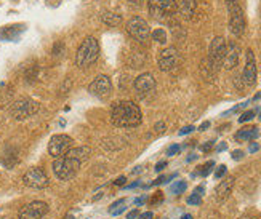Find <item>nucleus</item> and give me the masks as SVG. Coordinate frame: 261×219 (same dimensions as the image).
<instances>
[{
	"mask_svg": "<svg viewBox=\"0 0 261 219\" xmlns=\"http://www.w3.org/2000/svg\"><path fill=\"white\" fill-rule=\"evenodd\" d=\"M125 181H127L125 176H119V178L114 181V186H123V184H125Z\"/></svg>",
	"mask_w": 261,
	"mask_h": 219,
	"instance_id": "nucleus-34",
	"label": "nucleus"
},
{
	"mask_svg": "<svg viewBox=\"0 0 261 219\" xmlns=\"http://www.w3.org/2000/svg\"><path fill=\"white\" fill-rule=\"evenodd\" d=\"M39 102L34 101V99H29V98H22V99H18L16 102H13V106H11L10 112L11 115L16 119V120H24L31 115H34L37 111H39Z\"/></svg>",
	"mask_w": 261,
	"mask_h": 219,
	"instance_id": "nucleus-6",
	"label": "nucleus"
},
{
	"mask_svg": "<svg viewBox=\"0 0 261 219\" xmlns=\"http://www.w3.org/2000/svg\"><path fill=\"white\" fill-rule=\"evenodd\" d=\"M136 216H138V211L133 210V211H130V213H128V216H127V217H128V219H135Z\"/></svg>",
	"mask_w": 261,
	"mask_h": 219,
	"instance_id": "nucleus-41",
	"label": "nucleus"
},
{
	"mask_svg": "<svg viewBox=\"0 0 261 219\" xmlns=\"http://www.w3.org/2000/svg\"><path fill=\"white\" fill-rule=\"evenodd\" d=\"M48 213V205L45 202H32L22 206L18 213V219H42Z\"/></svg>",
	"mask_w": 261,
	"mask_h": 219,
	"instance_id": "nucleus-13",
	"label": "nucleus"
},
{
	"mask_svg": "<svg viewBox=\"0 0 261 219\" xmlns=\"http://www.w3.org/2000/svg\"><path fill=\"white\" fill-rule=\"evenodd\" d=\"M256 136H258V128H255V126H247V128H242L239 133L236 134V140L252 141V140H255Z\"/></svg>",
	"mask_w": 261,
	"mask_h": 219,
	"instance_id": "nucleus-20",
	"label": "nucleus"
},
{
	"mask_svg": "<svg viewBox=\"0 0 261 219\" xmlns=\"http://www.w3.org/2000/svg\"><path fill=\"white\" fill-rule=\"evenodd\" d=\"M143 202H144L143 197H141V199H136V200H135V205H143Z\"/></svg>",
	"mask_w": 261,
	"mask_h": 219,
	"instance_id": "nucleus-47",
	"label": "nucleus"
},
{
	"mask_svg": "<svg viewBox=\"0 0 261 219\" xmlns=\"http://www.w3.org/2000/svg\"><path fill=\"white\" fill-rule=\"evenodd\" d=\"M259 119H261V112H259Z\"/></svg>",
	"mask_w": 261,
	"mask_h": 219,
	"instance_id": "nucleus-52",
	"label": "nucleus"
},
{
	"mask_svg": "<svg viewBox=\"0 0 261 219\" xmlns=\"http://www.w3.org/2000/svg\"><path fill=\"white\" fill-rule=\"evenodd\" d=\"M63 50H64V43H61V42L55 43V47H53V54H55V56H58V54L63 53Z\"/></svg>",
	"mask_w": 261,
	"mask_h": 219,
	"instance_id": "nucleus-28",
	"label": "nucleus"
},
{
	"mask_svg": "<svg viewBox=\"0 0 261 219\" xmlns=\"http://www.w3.org/2000/svg\"><path fill=\"white\" fill-rule=\"evenodd\" d=\"M88 91L93 96L99 98V99H106L111 93H112V84L111 78L108 75H96L93 78V82L90 84Z\"/></svg>",
	"mask_w": 261,
	"mask_h": 219,
	"instance_id": "nucleus-12",
	"label": "nucleus"
},
{
	"mask_svg": "<svg viewBox=\"0 0 261 219\" xmlns=\"http://www.w3.org/2000/svg\"><path fill=\"white\" fill-rule=\"evenodd\" d=\"M224 149H226V144L223 143V144H220V146L217 147V151H218V152H223V151H224Z\"/></svg>",
	"mask_w": 261,
	"mask_h": 219,
	"instance_id": "nucleus-45",
	"label": "nucleus"
},
{
	"mask_svg": "<svg viewBox=\"0 0 261 219\" xmlns=\"http://www.w3.org/2000/svg\"><path fill=\"white\" fill-rule=\"evenodd\" d=\"M239 58H241V47L236 42H229L228 45H226L223 66L228 69V71H231V69H234L237 66V63H239Z\"/></svg>",
	"mask_w": 261,
	"mask_h": 219,
	"instance_id": "nucleus-16",
	"label": "nucleus"
},
{
	"mask_svg": "<svg viewBox=\"0 0 261 219\" xmlns=\"http://www.w3.org/2000/svg\"><path fill=\"white\" fill-rule=\"evenodd\" d=\"M212 147H213V143H212V141H208L207 144H203V146H202L200 149H202V152H208Z\"/></svg>",
	"mask_w": 261,
	"mask_h": 219,
	"instance_id": "nucleus-35",
	"label": "nucleus"
},
{
	"mask_svg": "<svg viewBox=\"0 0 261 219\" xmlns=\"http://www.w3.org/2000/svg\"><path fill=\"white\" fill-rule=\"evenodd\" d=\"M128 2H130L132 5H136V7H140V5L143 4V0H128Z\"/></svg>",
	"mask_w": 261,
	"mask_h": 219,
	"instance_id": "nucleus-42",
	"label": "nucleus"
},
{
	"mask_svg": "<svg viewBox=\"0 0 261 219\" xmlns=\"http://www.w3.org/2000/svg\"><path fill=\"white\" fill-rule=\"evenodd\" d=\"M241 219H252L250 216H244V217H241Z\"/></svg>",
	"mask_w": 261,
	"mask_h": 219,
	"instance_id": "nucleus-51",
	"label": "nucleus"
},
{
	"mask_svg": "<svg viewBox=\"0 0 261 219\" xmlns=\"http://www.w3.org/2000/svg\"><path fill=\"white\" fill-rule=\"evenodd\" d=\"M181 219H192V216H191V214H185Z\"/></svg>",
	"mask_w": 261,
	"mask_h": 219,
	"instance_id": "nucleus-50",
	"label": "nucleus"
},
{
	"mask_svg": "<svg viewBox=\"0 0 261 219\" xmlns=\"http://www.w3.org/2000/svg\"><path fill=\"white\" fill-rule=\"evenodd\" d=\"M71 85H72V82H71V80H69V78H66V80H64V84H63V87H61V91H63V95H66L67 91H69Z\"/></svg>",
	"mask_w": 261,
	"mask_h": 219,
	"instance_id": "nucleus-31",
	"label": "nucleus"
},
{
	"mask_svg": "<svg viewBox=\"0 0 261 219\" xmlns=\"http://www.w3.org/2000/svg\"><path fill=\"white\" fill-rule=\"evenodd\" d=\"M162 199H164V197H162V194H161V192H157V195H155V197H154L151 202H152V203H157V202H161Z\"/></svg>",
	"mask_w": 261,
	"mask_h": 219,
	"instance_id": "nucleus-40",
	"label": "nucleus"
},
{
	"mask_svg": "<svg viewBox=\"0 0 261 219\" xmlns=\"http://www.w3.org/2000/svg\"><path fill=\"white\" fill-rule=\"evenodd\" d=\"M152 40L159 42V43H165L167 42V32L164 29H155L152 34H151Z\"/></svg>",
	"mask_w": 261,
	"mask_h": 219,
	"instance_id": "nucleus-23",
	"label": "nucleus"
},
{
	"mask_svg": "<svg viewBox=\"0 0 261 219\" xmlns=\"http://www.w3.org/2000/svg\"><path fill=\"white\" fill-rule=\"evenodd\" d=\"M22 182L24 186L31 189H45L48 186V176L42 168H29L24 175H22Z\"/></svg>",
	"mask_w": 261,
	"mask_h": 219,
	"instance_id": "nucleus-8",
	"label": "nucleus"
},
{
	"mask_svg": "<svg viewBox=\"0 0 261 219\" xmlns=\"http://www.w3.org/2000/svg\"><path fill=\"white\" fill-rule=\"evenodd\" d=\"M99 56V45H98V40L95 37H87L82 43L81 47L77 50V54H75V64L81 67V69H85V67H90Z\"/></svg>",
	"mask_w": 261,
	"mask_h": 219,
	"instance_id": "nucleus-2",
	"label": "nucleus"
},
{
	"mask_svg": "<svg viewBox=\"0 0 261 219\" xmlns=\"http://www.w3.org/2000/svg\"><path fill=\"white\" fill-rule=\"evenodd\" d=\"M194 130H196L194 126H192V125H188V126H185L183 130H179V134H181V136H185V134H188V133H191V131H194Z\"/></svg>",
	"mask_w": 261,
	"mask_h": 219,
	"instance_id": "nucleus-32",
	"label": "nucleus"
},
{
	"mask_svg": "<svg viewBox=\"0 0 261 219\" xmlns=\"http://www.w3.org/2000/svg\"><path fill=\"white\" fill-rule=\"evenodd\" d=\"M178 8L181 11V15H183V18L191 19L196 11V0H179Z\"/></svg>",
	"mask_w": 261,
	"mask_h": 219,
	"instance_id": "nucleus-19",
	"label": "nucleus"
},
{
	"mask_svg": "<svg viewBox=\"0 0 261 219\" xmlns=\"http://www.w3.org/2000/svg\"><path fill=\"white\" fill-rule=\"evenodd\" d=\"M213 167H215V162H207L203 167H200L202 170L199 171V175H200V176H207V175H210V171H212Z\"/></svg>",
	"mask_w": 261,
	"mask_h": 219,
	"instance_id": "nucleus-25",
	"label": "nucleus"
},
{
	"mask_svg": "<svg viewBox=\"0 0 261 219\" xmlns=\"http://www.w3.org/2000/svg\"><path fill=\"white\" fill-rule=\"evenodd\" d=\"M247 63H245V69H244V82L248 87H253L256 84V61H255V54L253 51L248 48L247 53Z\"/></svg>",
	"mask_w": 261,
	"mask_h": 219,
	"instance_id": "nucleus-15",
	"label": "nucleus"
},
{
	"mask_svg": "<svg viewBox=\"0 0 261 219\" xmlns=\"http://www.w3.org/2000/svg\"><path fill=\"white\" fill-rule=\"evenodd\" d=\"M81 165L82 162H79V160L63 155L60 158H55L53 173L60 181H71L79 173V170H81Z\"/></svg>",
	"mask_w": 261,
	"mask_h": 219,
	"instance_id": "nucleus-3",
	"label": "nucleus"
},
{
	"mask_svg": "<svg viewBox=\"0 0 261 219\" xmlns=\"http://www.w3.org/2000/svg\"><path fill=\"white\" fill-rule=\"evenodd\" d=\"M236 4H239V0H226V5H236Z\"/></svg>",
	"mask_w": 261,
	"mask_h": 219,
	"instance_id": "nucleus-44",
	"label": "nucleus"
},
{
	"mask_svg": "<svg viewBox=\"0 0 261 219\" xmlns=\"http://www.w3.org/2000/svg\"><path fill=\"white\" fill-rule=\"evenodd\" d=\"M224 175H226V165H220V167L217 168V171H215V178L220 179V178H223Z\"/></svg>",
	"mask_w": 261,
	"mask_h": 219,
	"instance_id": "nucleus-29",
	"label": "nucleus"
},
{
	"mask_svg": "<svg viewBox=\"0 0 261 219\" xmlns=\"http://www.w3.org/2000/svg\"><path fill=\"white\" fill-rule=\"evenodd\" d=\"M186 187H188V184L185 181H178V182H175L173 186H172V192L173 194H183L186 190Z\"/></svg>",
	"mask_w": 261,
	"mask_h": 219,
	"instance_id": "nucleus-24",
	"label": "nucleus"
},
{
	"mask_svg": "<svg viewBox=\"0 0 261 219\" xmlns=\"http://www.w3.org/2000/svg\"><path fill=\"white\" fill-rule=\"evenodd\" d=\"M226 53V42L223 37H215L210 43V50H208V58H207V66L205 69H210L212 74L218 71L220 66H223V58Z\"/></svg>",
	"mask_w": 261,
	"mask_h": 219,
	"instance_id": "nucleus-5",
	"label": "nucleus"
},
{
	"mask_svg": "<svg viewBox=\"0 0 261 219\" xmlns=\"http://www.w3.org/2000/svg\"><path fill=\"white\" fill-rule=\"evenodd\" d=\"M165 167H167V162H159V163L155 165V171H162Z\"/></svg>",
	"mask_w": 261,
	"mask_h": 219,
	"instance_id": "nucleus-39",
	"label": "nucleus"
},
{
	"mask_svg": "<svg viewBox=\"0 0 261 219\" xmlns=\"http://www.w3.org/2000/svg\"><path fill=\"white\" fill-rule=\"evenodd\" d=\"M253 117H255V112L253 111H247V112H244L239 117V123H245L248 120H252Z\"/></svg>",
	"mask_w": 261,
	"mask_h": 219,
	"instance_id": "nucleus-26",
	"label": "nucleus"
},
{
	"mask_svg": "<svg viewBox=\"0 0 261 219\" xmlns=\"http://www.w3.org/2000/svg\"><path fill=\"white\" fill-rule=\"evenodd\" d=\"M178 152H179V146H178V144H173V146H170V147H168L167 155H168V157H172V155H175V154H178Z\"/></svg>",
	"mask_w": 261,
	"mask_h": 219,
	"instance_id": "nucleus-30",
	"label": "nucleus"
},
{
	"mask_svg": "<svg viewBox=\"0 0 261 219\" xmlns=\"http://www.w3.org/2000/svg\"><path fill=\"white\" fill-rule=\"evenodd\" d=\"M178 10L176 0H149V15L161 22L170 21Z\"/></svg>",
	"mask_w": 261,
	"mask_h": 219,
	"instance_id": "nucleus-4",
	"label": "nucleus"
},
{
	"mask_svg": "<svg viewBox=\"0 0 261 219\" xmlns=\"http://www.w3.org/2000/svg\"><path fill=\"white\" fill-rule=\"evenodd\" d=\"M157 63H159V67H161V71L172 72L173 69H176L178 64H179V53H178V50L175 47H168V48L162 50L161 53H159Z\"/></svg>",
	"mask_w": 261,
	"mask_h": 219,
	"instance_id": "nucleus-11",
	"label": "nucleus"
},
{
	"mask_svg": "<svg viewBox=\"0 0 261 219\" xmlns=\"http://www.w3.org/2000/svg\"><path fill=\"white\" fill-rule=\"evenodd\" d=\"M154 130H155L157 133H162V131L165 130V123H164V122H157L155 126H154Z\"/></svg>",
	"mask_w": 261,
	"mask_h": 219,
	"instance_id": "nucleus-33",
	"label": "nucleus"
},
{
	"mask_svg": "<svg viewBox=\"0 0 261 219\" xmlns=\"http://www.w3.org/2000/svg\"><path fill=\"white\" fill-rule=\"evenodd\" d=\"M256 151H258V144L256 143L250 144V152H256Z\"/></svg>",
	"mask_w": 261,
	"mask_h": 219,
	"instance_id": "nucleus-43",
	"label": "nucleus"
},
{
	"mask_svg": "<svg viewBox=\"0 0 261 219\" xmlns=\"http://www.w3.org/2000/svg\"><path fill=\"white\" fill-rule=\"evenodd\" d=\"M127 32L138 42H146L147 39H149V34H151L149 24H147L146 19H143L141 16H133L132 19H128Z\"/></svg>",
	"mask_w": 261,
	"mask_h": 219,
	"instance_id": "nucleus-7",
	"label": "nucleus"
},
{
	"mask_svg": "<svg viewBox=\"0 0 261 219\" xmlns=\"http://www.w3.org/2000/svg\"><path fill=\"white\" fill-rule=\"evenodd\" d=\"M242 157H244V152H242V151H234V152H232V158H234V160H241Z\"/></svg>",
	"mask_w": 261,
	"mask_h": 219,
	"instance_id": "nucleus-36",
	"label": "nucleus"
},
{
	"mask_svg": "<svg viewBox=\"0 0 261 219\" xmlns=\"http://www.w3.org/2000/svg\"><path fill=\"white\" fill-rule=\"evenodd\" d=\"M208 126H210V123H208V122H203V123L200 125V130H205V128H208Z\"/></svg>",
	"mask_w": 261,
	"mask_h": 219,
	"instance_id": "nucleus-46",
	"label": "nucleus"
},
{
	"mask_svg": "<svg viewBox=\"0 0 261 219\" xmlns=\"http://www.w3.org/2000/svg\"><path fill=\"white\" fill-rule=\"evenodd\" d=\"M228 11H229V31L236 37H241L245 31L244 10H242L241 4H236V5H229Z\"/></svg>",
	"mask_w": 261,
	"mask_h": 219,
	"instance_id": "nucleus-9",
	"label": "nucleus"
},
{
	"mask_svg": "<svg viewBox=\"0 0 261 219\" xmlns=\"http://www.w3.org/2000/svg\"><path fill=\"white\" fill-rule=\"evenodd\" d=\"M101 21H103L105 24L114 28V26H119L122 22V16L116 15V13H111V11H105V13L101 15Z\"/></svg>",
	"mask_w": 261,
	"mask_h": 219,
	"instance_id": "nucleus-21",
	"label": "nucleus"
},
{
	"mask_svg": "<svg viewBox=\"0 0 261 219\" xmlns=\"http://www.w3.org/2000/svg\"><path fill=\"white\" fill-rule=\"evenodd\" d=\"M136 186H140V182H133L132 186H128V189H133V187H136Z\"/></svg>",
	"mask_w": 261,
	"mask_h": 219,
	"instance_id": "nucleus-49",
	"label": "nucleus"
},
{
	"mask_svg": "<svg viewBox=\"0 0 261 219\" xmlns=\"http://www.w3.org/2000/svg\"><path fill=\"white\" fill-rule=\"evenodd\" d=\"M200 202L202 200H200V195L199 194H192L191 197L188 199V203L189 205H200Z\"/></svg>",
	"mask_w": 261,
	"mask_h": 219,
	"instance_id": "nucleus-27",
	"label": "nucleus"
},
{
	"mask_svg": "<svg viewBox=\"0 0 261 219\" xmlns=\"http://www.w3.org/2000/svg\"><path fill=\"white\" fill-rule=\"evenodd\" d=\"M232 187H234V178L232 176H228L224 181H221L218 184L217 190H215V197H217L218 202H224L231 195Z\"/></svg>",
	"mask_w": 261,
	"mask_h": 219,
	"instance_id": "nucleus-17",
	"label": "nucleus"
},
{
	"mask_svg": "<svg viewBox=\"0 0 261 219\" xmlns=\"http://www.w3.org/2000/svg\"><path fill=\"white\" fill-rule=\"evenodd\" d=\"M141 120V109L133 101H119L111 107V122L119 128H135Z\"/></svg>",
	"mask_w": 261,
	"mask_h": 219,
	"instance_id": "nucleus-1",
	"label": "nucleus"
},
{
	"mask_svg": "<svg viewBox=\"0 0 261 219\" xmlns=\"http://www.w3.org/2000/svg\"><path fill=\"white\" fill-rule=\"evenodd\" d=\"M72 146V138L67 134H55L48 143V154L53 158L63 157Z\"/></svg>",
	"mask_w": 261,
	"mask_h": 219,
	"instance_id": "nucleus-10",
	"label": "nucleus"
},
{
	"mask_svg": "<svg viewBox=\"0 0 261 219\" xmlns=\"http://www.w3.org/2000/svg\"><path fill=\"white\" fill-rule=\"evenodd\" d=\"M133 85H135V91L141 98H147L151 93H154V90H155V78L152 74L146 72V74H141L140 77H136Z\"/></svg>",
	"mask_w": 261,
	"mask_h": 219,
	"instance_id": "nucleus-14",
	"label": "nucleus"
},
{
	"mask_svg": "<svg viewBox=\"0 0 261 219\" xmlns=\"http://www.w3.org/2000/svg\"><path fill=\"white\" fill-rule=\"evenodd\" d=\"M66 157H71V158H75L79 160V162H85V160L90 158V155H92V149H90L88 146H81V147H71L69 151H67L64 154Z\"/></svg>",
	"mask_w": 261,
	"mask_h": 219,
	"instance_id": "nucleus-18",
	"label": "nucleus"
},
{
	"mask_svg": "<svg viewBox=\"0 0 261 219\" xmlns=\"http://www.w3.org/2000/svg\"><path fill=\"white\" fill-rule=\"evenodd\" d=\"M202 192H203V187L200 186V187H197L196 190H194V194H199V195H202Z\"/></svg>",
	"mask_w": 261,
	"mask_h": 219,
	"instance_id": "nucleus-48",
	"label": "nucleus"
},
{
	"mask_svg": "<svg viewBox=\"0 0 261 219\" xmlns=\"http://www.w3.org/2000/svg\"><path fill=\"white\" fill-rule=\"evenodd\" d=\"M152 213L151 211H146V213H143V214H140V219H152Z\"/></svg>",
	"mask_w": 261,
	"mask_h": 219,
	"instance_id": "nucleus-37",
	"label": "nucleus"
},
{
	"mask_svg": "<svg viewBox=\"0 0 261 219\" xmlns=\"http://www.w3.org/2000/svg\"><path fill=\"white\" fill-rule=\"evenodd\" d=\"M168 178H165V176H161V178H157L152 184H154V186H159V184H162V182H165Z\"/></svg>",
	"mask_w": 261,
	"mask_h": 219,
	"instance_id": "nucleus-38",
	"label": "nucleus"
},
{
	"mask_svg": "<svg viewBox=\"0 0 261 219\" xmlns=\"http://www.w3.org/2000/svg\"><path fill=\"white\" fill-rule=\"evenodd\" d=\"M125 199H120V200H117V202H114L111 205V208H109V213L112 214V216H119V214H122L123 211H125Z\"/></svg>",
	"mask_w": 261,
	"mask_h": 219,
	"instance_id": "nucleus-22",
	"label": "nucleus"
},
{
	"mask_svg": "<svg viewBox=\"0 0 261 219\" xmlns=\"http://www.w3.org/2000/svg\"><path fill=\"white\" fill-rule=\"evenodd\" d=\"M259 219H261V217H259Z\"/></svg>",
	"mask_w": 261,
	"mask_h": 219,
	"instance_id": "nucleus-53",
	"label": "nucleus"
}]
</instances>
